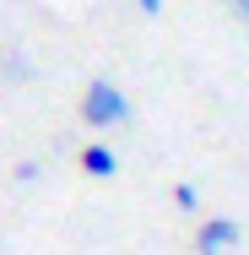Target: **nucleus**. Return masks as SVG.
Here are the masks:
<instances>
[{
    "label": "nucleus",
    "instance_id": "5",
    "mask_svg": "<svg viewBox=\"0 0 249 255\" xmlns=\"http://www.w3.org/2000/svg\"><path fill=\"white\" fill-rule=\"evenodd\" d=\"M0 65H5V76H33V65H27V60H22V54H5V60H0Z\"/></svg>",
    "mask_w": 249,
    "mask_h": 255
},
{
    "label": "nucleus",
    "instance_id": "2",
    "mask_svg": "<svg viewBox=\"0 0 249 255\" xmlns=\"http://www.w3.org/2000/svg\"><path fill=\"white\" fill-rule=\"evenodd\" d=\"M239 239H244L239 217H206V223L195 228V255H233Z\"/></svg>",
    "mask_w": 249,
    "mask_h": 255
},
{
    "label": "nucleus",
    "instance_id": "7",
    "mask_svg": "<svg viewBox=\"0 0 249 255\" xmlns=\"http://www.w3.org/2000/svg\"><path fill=\"white\" fill-rule=\"evenodd\" d=\"M222 5H228V11H233V16H239V22L249 27V0H222Z\"/></svg>",
    "mask_w": 249,
    "mask_h": 255
},
{
    "label": "nucleus",
    "instance_id": "4",
    "mask_svg": "<svg viewBox=\"0 0 249 255\" xmlns=\"http://www.w3.org/2000/svg\"><path fill=\"white\" fill-rule=\"evenodd\" d=\"M173 201H179V212H200V185L179 179V185H173Z\"/></svg>",
    "mask_w": 249,
    "mask_h": 255
},
{
    "label": "nucleus",
    "instance_id": "1",
    "mask_svg": "<svg viewBox=\"0 0 249 255\" xmlns=\"http://www.w3.org/2000/svg\"><path fill=\"white\" fill-rule=\"evenodd\" d=\"M130 120V98L119 93V82H87V93H82V125H92V130H114V125H125Z\"/></svg>",
    "mask_w": 249,
    "mask_h": 255
},
{
    "label": "nucleus",
    "instance_id": "8",
    "mask_svg": "<svg viewBox=\"0 0 249 255\" xmlns=\"http://www.w3.org/2000/svg\"><path fill=\"white\" fill-rule=\"evenodd\" d=\"M136 11H147V16H163V0H136Z\"/></svg>",
    "mask_w": 249,
    "mask_h": 255
},
{
    "label": "nucleus",
    "instance_id": "3",
    "mask_svg": "<svg viewBox=\"0 0 249 255\" xmlns=\"http://www.w3.org/2000/svg\"><path fill=\"white\" fill-rule=\"evenodd\" d=\"M82 174H92V179H114V174H119V157H114V147L92 141V147L82 152Z\"/></svg>",
    "mask_w": 249,
    "mask_h": 255
},
{
    "label": "nucleus",
    "instance_id": "6",
    "mask_svg": "<svg viewBox=\"0 0 249 255\" xmlns=\"http://www.w3.org/2000/svg\"><path fill=\"white\" fill-rule=\"evenodd\" d=\"M38 174H44V168H38V163H16V185H33V179H38Z\"/></svg>",
    "mask_w": 249,
    "mask_h": 255
}]
</instances>
